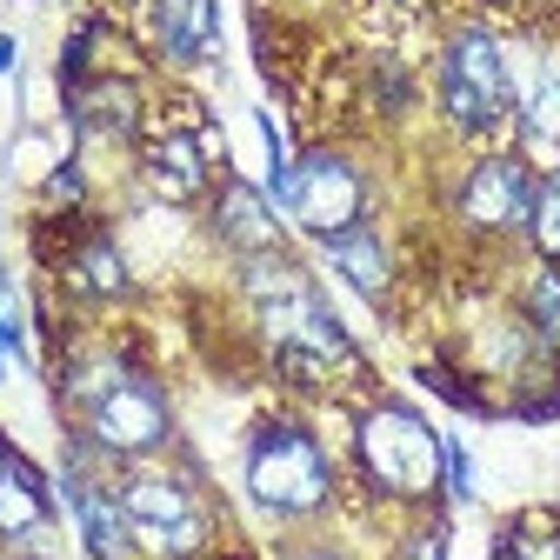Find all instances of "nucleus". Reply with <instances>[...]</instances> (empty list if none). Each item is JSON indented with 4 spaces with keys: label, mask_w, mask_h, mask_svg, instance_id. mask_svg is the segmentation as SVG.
<instances>
[{
    "label": "nucleus",
    "mask_w": 560,
    "mask_h": 560,
    "mask_svg": "<svg viewBox=\"0 0 560 560\" xmlns=\"http://www.w3.org/2000/svg\"><path fill=\"white\" fill-rule=\"evenodd\" d=\"M247 301L260 320V340L273 347V361L301 387H327L334 374L354 368V340L320 301V288L288 260V254H260L247 260Z\"/></svg>",
    "instance_id": "nucleus-1"
},
{
    "label": "nucleus",
    "mask_w": 560,
    "mask_h": 560,
    "mask_svg": "<svg viewBox=\"0 0 560 560\" xmlns=\"http://www.w3.org/2000/svg\"><path fill=\"white\" fill-rule=\"evenodd\" d=\"M60 394L81 420V441L114 454V460H148L174 441V407L154 374H140L120 354H81L67 361Z\"/></svg>",
    "instance_id": "nucleus-2"
},
{
    "label": "nucleus",
    "mask_w": 560,
    "mask_h": 560,
    "mask_svg": "<svg viewBox=\"0 0 560 560\" xmlns=\"http://www.w3.org/2000/svg\"><path fill=\"white\" fill-rule=\"evenodd\" d=\"M241 480H247V501L273 521H314L334 501V460L320 434L301 428V420H260L247 434Z\"/></svg>",
    "instance_id": "nucleus-3"
},
{
    "label": "nucleus",
    "mask_w": 560,
    "mask_h": 560,
    "mask_svg": "<svg viewBox=\"0 0 560 560\" xmlns=\"http://www.w3.org/2000/svg\"><path fill=\"white\" fill-rule=\"evenodd\" d=\"M354 467L387 501H428L441 487V434L407 400H374L354 413Z\"/></svg>",
    "instance_id": "nucleus-4"
},
{
    "label": "nucleus",
    "mask_w": 560,
    "mask_h": 560,
    "mask_svg": "<svg viewBox=\"0 0 560 560\" xmlns=\"http://www.w3.org/2000/svg\"><path fill=\"white\" fill-rule=\"evenodd\" d=\"M114 494H120V514L133 527V547L148 560H200L207 540H214V514H207L194 480H180V474L133 467Z\"/></svg>",
    "instance_id": "nucleus-5"
},
{
    "label": "nucleus",
    "mask_w": 560,
    "mask_h": 560,
    "mask_svg": "<svg viewBox=\"0 0 560 560\" xmlns=\"http://www.w3.org/2000/svg\"><path fill=\"white\" fill-rule=\"evenodd\" d=\"M441 114L460 133H494L514 114V74H508V47L487 27H460L441 54Z\"/></svg>",
    "instance_id": "nucleus-6"
},
{
    "label": "nucleus",
    "mask_w": 560,
    "mask_h": 560,
    "mask_svg": "<svg viewBox=\"0 0 560 560\" xmlns=\"http://www.w3.org/2000/svg\"><path fill=\"white\" fill-rule=\"evenodd\" d=\"M273 207H280L294 228H307L314 241L347 234V228L368 221V174L347 161V154H334V148H307V154L288 167V187L273 194Z\"/></svg>",
    "instance_id": "nucleus-7"
},
{
    "label": "nucleus",
    "mask_w": 560,
    "mask_h": 560,
    "mask_svg": "<svg viewBox=\"0 0 560 560\" xmlns=\"http://www.w3.org/2000/svg\"><path fill=\"white\" fill-rule=\"evenodd\" d=\"M534 180H540V174H534L521 154H487V161H474V167L460 174V187H454L460 228H474V234H514V228H527Z\"/></svg>",
    "instance_id": "nucleus-8"
},
{
    "label": "nucleus",
    "mask_w": 560,
    "mask_h": 560,
    "mask_svg": "<svg viewBox=\"0 0 560 560\" xmlns=\"http://www.w3.org/2000/svg\"><path fill=\"white\" fill-rule=\"evenodd\" d=\"M60 501H67V514H74V527H81L88 560H133L140 553L133 547V527L120 514V494H114V487H101L81 467V447L67 454V467H60Z\"/></svg>",
    "instance_id": "nucleus-9"
},
{
    "label": "nucleus",
    "mask_w": 560,
    "mask_h": 560,
    "mask_svg": "<svg viewBox=\"0 0 560 560\" xmlns=\"http://www.w3.org/2000/svg\"><path fill=\"white\" fill-rule=\"evenodd\" d=\"M148 34L174 67L214 60L221 47V0H148Z\"/></svg>",
    "instance_id": "nucleus-10"
},
{
    "label": "nucleus",
    "mask_w": 560,
    "mask_h": 560,
    "mask_svg": "<svg viewBox=\"0 0 560 560\" xmlns=\"http://www.w3.org/2000/svg\"><path fill=\"white\" fill-rule=\"evenodd\" d=\"M214 234L241 254V260H260V254H280V207L247 187V180H228L214 194Z\"/></svg>",
    "instance_id": "nucleus-11"
},
{
    "label": "nucleus",
    "mask_w": 560,
    "mask_h": 560,
    "mask_svg": "<svg viewBox=\"0 0 560 560\" xmlns=\"http://www.w3.org/2000/svg\"><path fill=\"white\" fill-rule=\"evenodd\" d=\"M207 140H194V133H154L148 148H140V174H148V187L161 194V200H174V207H194V200H207Z\"/></svg>",
    "instance_id": "nucleus-12"
},
{
    "label": "nucleus",
    "mask_w": 560,
    "mask_h": 560,
    "mask_svg": "<svg viewBox=\"0 0 560 560\" xmlns=\"http://www.w3.org/2000/svg\"><path fill=\"white\" fill-rule=\"evenodd\" d=\"M34 527H54V494H47V474L0 434V540H21Z\"/></svg>",
    "instance_id": "nucleus-13"
},
{
    "label": "nucleus",
    "mask_w": 560,
    "mask_h": 560,
    "mask_svg": "<svg viewBox=\"0 0 560 560\" xmlns=\"http://www.w3.org/2000/svg\"><path fill=\"white\" fill-rule=\"evenodd\" d=\"M320 254H327V267H334L361 301H387V288H394V260H387V241H381L368 221L347 228V234H327Z\"/></svg>",
    "instance_id": "nucleus-14"
},
{
    "label": "nucleus",
    "mask_w": 560,
    "mask_h": 560,
    "mask_svg": "<svg viewBox=\"0 0 560 560\" xmlns=\"http://www.w3.org/2000/svg\"><path fill=\"white\" fill-rule=\"evenodd\" d=\"M54 267L67 273V288H74L81 301H120V294H127V260H120V247H114L101 228H88Z\"/></svg>",
    "instance_id": "nucleus-15"
},
{
    "label": "nucleus",
    "mask_w": 560,
    "mask_h": 560,
    "mask_svg": "<svg viewBox=\"0 0 560 560\" xmlns=\"http://www.w3.org/2000/svg\"><path fill=\"white\" fill-rule=\"evenodd\" d=\"M81 133H101V140H127L140 127V88L133 81H81L67 94Z\"/></svg>",
    "instance_id": "nucleus-16"
},
{
    "label": "nucleus",
    "mask_w": 560,
    "mask_h": 560,
    "mask_svg": "<svg viewBox=\"0 0 560 560\" xmlns=\"http://www.w3.org/2000/svg\"><path fill=\"white\" fill-rule=\"evenodd\" d=\"M521 140L540 154H560V67H547V74L527 88L521 101Z\"/></svg>",
    "instance_id": "nucleus-17"
},
{
    "label": "nucleus",
    "mask_w": 560,
    "mask_h": 560,
    "mask_svg": "<svg viewBox=\"0 0 560 560\" xmlns=\"http://www.w3.org/2000/svg\"><path fill=\"white\" fill-rule=\"evenodd\" d=\"M527 241H534V254H540V260H553V267H560V167H547V174L534 180Z\"/></svg>",
    "instance_id": "nucleus-18"
},
{
    "label": "nucleus",
    "mask_w": 560,
    "mask_h": 560,
    "mask_svg": "<svg viewBox=\"0 0 560 560\" xmlns=\"http://www.w3.org/2000/svg\"><path fill=\"white\" fill-rule=\"evenodd\" d=\"M521 314L540 340H560V267L540 260V273L527 280V294H521Z\"/></svg>",
    "instance_id": "nucleus-19"
},
{
    "label": "nucleus",
    "mask_w": 560,
    "mask_h": 560,
    "mask_svg": "<svg viewBox=\"0 0 560 560\" xmlns=\"http://www.w3.org/2000/svg\"><path fill=\"white\" fill-rule=\"evenodd\" d=\"M441 487H447L460 508L474 501V454H467L460 441H441Z\"/></svg>",
    "instance_id": "nucleus-20"
},
{
    "label": "nucleus",
    "mask_w": 560,
    "mask_h": 560,
    "mask_svg": "<svg viewBox=\"0 0 560 560\" xmlns=\"http://www.w3.org/2000/svg\"><path fill=\"white\" fill-rule=\"evenodd\" d=\"M0 374H21V307H14V288H0Z\"/></svg>",
    "instance_id": "nucleus-21"
},
{
    "label": "nucleus",
    "mask_w": 560,
    "mask_h": 560,
    "mask_svg": "<svg viewBox=\"0 0 560 560\" xmlns=\"http://www.w3.org/2000/svg\"><path fill=\"white\" fill-rule=\"evenodd\" d=\"M81 194H88V180H81V167H74V161L47 174V207H54V214H74Z\"/></svg>",
    "instance_id": "nucleus-22"
},
{
    "label": "nucleus",
    "mask_w": 560,
    "mask_h": 560,
    "mask_svg": "<svg viewBox=\"0 0 560 560\" xmlns=\"http://www.w3.org/2000/svg\"><path fill=\"white\" fill-rule=\"evenodd\" d=\"M420 381H428V387H434V394H441V400H454V407H460V413H487V400H480V394H474V387H467V381H454V374H447V368H420Z\"/></svg>",
    "instance_id": "nucleus-23"
},
{
    "label": "nucleus",
    "mask_w": 560,
    "mask_h": 560,
    "mask_svg": "<svg viewBox=\"0 0 560 560\" xmlns=\"http://www.w3.org/2000/svg\"><path fill=\"white\" fill-rule=\"evenodd\" d=\"M400 560H447V527H441V521H434V527H420V534L407 540Z\"/></svg>",
    "instance_id": "nucleus-24"
},
{
    "label": "nucleus",
    "mask_w": 560,
    "mask_h": 560,
    "mask_svg": "<svg viewBox=\"0 0 560 560\" xmlns=\"http://www.w3.org/2000/svg\"><path fill=\"white\" fill-rule=\"evenodd\" d=\"M288 560H340V553H334V547H294Z\"/></svg>",
    "instance_id": "nucleus-25"
},
{
    "label": "nucleus",
    "mask_w": 560,
    "mask_h": 560,
    "mask_svg": "<svg viewBox=\"0 0 560 560\" xmlns=\"http://www.w3.org/2000/svg\"><path fill=\"white\" fill-rule=\"evenodd\" d=\"M221 560H241V553H221Z\"/></svg>",
    "instance_id": "nucleus-26"
}]
</instances>
